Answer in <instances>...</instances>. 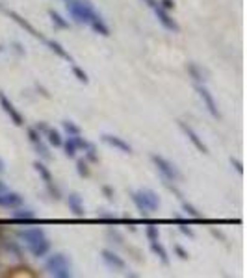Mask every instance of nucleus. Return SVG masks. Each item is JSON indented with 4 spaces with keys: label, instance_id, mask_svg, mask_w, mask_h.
Returning a JSON list of instances; mask_svg holds the SVG:
<instances>
[{
    "label": "nucleus",
    "instance_id": "nucleus-1",
    "mask_svg": "<svg viewBox=\"0 0 247 278\" xmlns=\"http://www.w3.org/2000/svg\"><path fill=\"white\" fill-rule=\"evenodd\" d=\"M45 269L50 277L56 278H71L73 277V265L67 254L63 252H54L48 256V260L45 263Z\"/></svg>",
    "mask_w": 247,
    "mask_h": 278
},
{
    "label": "nucleus",
    "instance_id": "nucleus-2",
    "mask_svg": "<svg viewBox=\"0 0 247 278\" xmlns=\"http://www.w3.org/2000/svg\"><path fill=\"white\" fill-rule=\"evenodd\" d=\"M130 197L132 202L136 204V208L141 211V215H147V213L156 211L160 208V197L153 189H139V191L130 193Z\"/></svg>",
    "mask_w": 247,
    "mask_h": 278
},
{
    "label": "nucleus",
    "instance_id": "nucleus-3",
    "mask_svg": "<svg viewBox=\"0 0 247 278\" xmlns=\"http://www.w3.org/2000/svg\"><path fill=\"white\" fill-rule=\"evenodd\" d=\"M65 8L69 11L71 19H75V23L78 24H87L97 11L93 8L91 0H67Z\"/></svg>",
    "mask_w": 247,
    "mask_h": 278
},
{
    "label": "nucleus",
    "instance_id": "nucleus-4",
    "mask_svg": "<svg viewBox=\"0 0 247 278\" xmlns=\"http://www.w3.org/2000/svg\"><path fill=\"white\" fill-rule=\"evenodd\" d=\"M151 162L156 165V169L160 171V174L164 176L165 182H180V180H182V174H180V171L175 167V163H171L169 160H165L164 156L151 154Z\"/></svg>",
    "mask_w": 247,
    "mask_h": 278
},
{
    "label": "nucleus",
    "instance_id": "nucleus-5",
    "mask_svg": "<svg viewBox=\"0 0 247 278\" xmlns=\"http://www.w3.org/2000/svg\"><path fill=\"white\" fill-rule=\"evenodd\" d=\"M197 95H199V99L203 101L205 104V108L208 109V113L214 119H221V113H219V109H217V104L214 101V97H212V93L206 89V85L205 84H197Z\"/></svg>",
    "mask_w": 247,
    "mask_h": 278
},
{
    "label": "nucleus",
    "instance_id": "nucleus-6",
    "mask_svg": "<svg viewBox=\"0 0 247 278\" xmlns=\"http://www.w3.org/2000/svg\"><path fill=\"white\" fill-rule=\"evenodd\" d=\"M0 108L4 109V113L11 119V123L15 124V126H23L24 124V119H23V115L19 113V109L13 106V102L9 101L2 91H0Z\"/></svg>",
    "mask_w": 247,
    "mask_h": 278
},
{
    "label": "nucleus",
    "instance_id": "nucleus-7",
    "mask_svg": "<svg viewBox=\"0 0 247 278\" xmlns=\"http://www.w3.org/2000/svg\"><path fill=\"white\" fill-rule=\"evenodd\" d=\"M34 169L39 173V176L43 178V182H45L46 189H48V193L54 197L56 201L60 199V191H58V187L54 185V180H52V174H50V171L45 167V163L41 162H34Z\"/></svg>",
    "mask_w": 247,
    "mask_h": 278
},
{
    "label": "nucleus",
    "instance_id": "nucleus-8",
    "mask_svg": "<svg viewBox=\"0 0 247 278\" xmlns=\"http://www.w3.org/2000/svg\"><path fill=\"white\" fill-rule=\"evenodd\" d=\"M178 126H180V130L184 132V136L188 139H190V141H192V145L195 148H197V150H199V152H203V154H208V147H206V145H205V143H203V139L199 138V134H197V132L193 130L192 126H190V124L188 123H184V121H178Z\"/></svg>",
    "mask_w": 247,
    "mask_h": 278
},
{
    "label": "nucleus",
    "instance_id": "nucleus-9",
    "mask_svg": "<svg viewBox=\"0 0 247 278\" xmlns=\"http://www.w3.org/2000/svg\"><path fill=\"white\" fill-rule=\"evenodd\" d=\"M101 258H102V262L106 263L110 269H114V271H124V269H126V263H124V260L119 254H116L114 250L104 248V250L101 252Z\"/></svg>",
    "mask_w": 247,
    "mask_h": 278
},
{
    "label": "nucleus",
    "instance_id": "nucleus-10",
    "mask_svg": "<svg viewBox=\"0 0 247 278\" xmlns=\"http://www.w3.org/2000/svg\"><path fill=\"white\" fill-rule=\"evenodd\" d=\"M155 13H156V19H158V23L162 24L165 30L175 32V34H177V32L180 30V26H178L177 21H175V19H173V17L169 15V11H165L164 8L156 6V8H155Z\"/></svg>",
    "mask_w": 247,
    "mask_h": 278
},
{
    "label": "nucleus",
    "instance_id": "nucleus-11",
    "mask_svg": "<svg viewBox=\"0 0 247 278\" xmlns=\"http://www.w3.org/2000/svg\"><path fill=\"white\" fill-rule=\"evenodd\" d=\"M102 141L110 145V147L117 148V150H121L124 154H132V147L124 141L123 138H117V136H112V134H102Z\"/></svg>",
    "mask_w": 247,
    "mask_h": 278
},
{
    "label": "nucleus",
    "instance_id": "nucleus-12",
    "mask_svg": "<svg viewBox=\"0 0 247 278\" xmlns=\"http://www.w3.org/2000/svg\"><path fill=\"white\" fill-rule=\"evenodd\" d=\"M24 204V197L21 193H17V191H6V193L0 197V206H4V208H19V206H23Z\"/></svg>",
    "mask_w": 247,
    "mask_h": 278
},
{
    "label": "nucleus",
    "instance_id": "nucleus-13",
    "mask_svg": "<svg viewBox=\"0 0 247 278\" xmlns=\"http://www.w3.org/2000/svg\"><path fill=\"white\" fill-rule=\"evenodd\" d=\"M28 250H30L32 256H36V258H43L50 252V240L48 238H43V240L36 241V243H32V245H26Z\"/></svg>",
    "mask_w": 247,
    "mask_h": 278
},
{
    "label": "nucleus",
    "instance_id": "nucleus-14",
    "mask_svg": "<svg viewBox=\"0 0 247 278\" xmlns=\"http://www.w3.org/2000/svg\"><path fill=\"white\" fill-rule=\"evenodd\" d=\"M46 234L43 228H26V230H21L19 232V238L26 243V245H32V243H36V241L43 240Z\"/></svg>",
    "mask_w": 247,
    "mask_h": 278
},
{
    "label": "nucleus",
    "instance_id": "nucleus-15",
    "mask_svg": "<svg viewBox=\"0 0 247 278\" xmlns=\"http://www.w3.org/2000/svg\"><path fill=\"white\" fill-rule=\"evenodd\" d=\"M67 206L69 209L75 213L77 217H84V202H82V197L78 193H69L67 195Z\"/></svg>",
    "mask_w": 247,
    "mask_h": 278
},
{
    "label": "nucleus",
    "instance_id": "nucleus-16",
    "mask_svg": "<svg viewBox=\"0 0 247 278\" xmlns=\"http://www.w3.org/2000/svg\"><path fill=\"white\" fill-rule=\"evenodd\" d=\"M8 15L11 17V19H13V21H15V23L19 24V26H21V28H24V30L28 32V34H32L34 37L41 39V41H46V39L43 37V35H41V34H39V32L36 30V28H34V26H32V24L28 23V21H26V19H23V17L19 15V13H15V11H8Z\"/></svg>",
    "mask_w": 247,
    "mask_h": 278
},
{
    "label": "nucleus",
    "instance_id": "nucleus-17",
    "mask_svg": "<svg viewBox=\"0 0 247 278\" xmlns=\"http://www.w3.org/2000/svg\"><path fill=\"white\" fill-rule=\"evenodd\" d=\"M89 26H91V30L95 32V34H101V35H104V37H108L110 35V28L106 26V23L102 21V17L99 15V13H95V15L89 19Z\"/></svg>",
    "mask_w": 247,
    "mask_h": 278
},
{
    "label": "nucleus",
    "instance_id": "nucleus-18",
    "mask_svg": "<svg viewBox=\"0 0 247 278\" xmlns=\"http://www.w3.org/2000/svg\"><path fill=\"white\" fill-rule=\"evenodd\" d=\"M188 74L193 78L195 84H205L206 82V72L197 63H188Z\"/></svg>",
    "mask_w": 247,
    "mask_h": 278
},
{
    "label": "nucleus",
    "instance_id": "nucleus-19",
    "mask_svg": "<svg viewBox=\"0 0 247 278\" xmlns=\"http://www.w3.org/2000/svg\"><path fill=\"white\" fill-rule=\"evenodd\" d=\"M151 250H153V254L156 258H160V262L164 265H169V256H167V250L164 247L162 243H158V241H151Z\"/></svg>",
    "mask_w": 247,
    "mask_h": 278
},
{
    "label": "nucleus",
    "instance_id": "nucleus-20",
    "mask_svg": "<svg viewBox=\"0 0 247 278\" xmlns=\"http://www.w3.org/2000/svg\"><path fill=\"white\" fill-rule=\"evenodd\" d=\"M45 43L48 45V48H50V50H52L54 54H58L60 58L67 60L69 63H73V56H71L69 52H67V50H65V48H63V46L58 43V41H45Z\"/></svg>",
    "mask_w": 247,
    "mask_h": 278
},
{
    "label": "nucleus",
    "instance_id": "nucleus-21",
    "mask_svg": "<svg viewBox=\"0 0 247 278\" xmlns=\"http://www.w3.org/2000/svg\"><path fill=\"white\" fill-rule=\"evenodd\" d=\"M13 217H15L17 221H34L36 219V211L30 208H15V211H13Z\"/></svg>",
    "mask_w": 247,
    "mask_h": 278
},
{
    "label": "nucleus",
    "instance_id": "nucleus-22",
    "mask_svg": "<svg viewBox=\"0 0 247 278\" xmlns=\"http://www.w3.org/2000/svg\"><path fill=\"white\" fill-rule=\"evenodd\" d=\"M180 202H182V209H184V213L188 217H192V219H197V221H201L203 219V213L199 211V209L195 208L193 204H190V202H186L184 199H180Z\"/></svg>",
    "mask_w": 247,
    "mask_h": 278
},
{
    "label": "nucleus",
    "instance_id": "nucleus-23",
    "mask_svg": "<svg viewBox=\"0 0 247 278\" xmlns=\"http://www.w3.org/2000/svg\"><path fill=\"white\" fill-rule=\"evenodd\" d=\"M48 17H50L52 24L58 26V28H62V30H67V28H69V21H65V19H63L58 11H54V9H50V11H48Z\"/></svg>",
    "mask_w": 247,
    "mask_h": 278
},
{
    "label": "nucleus",
    "instance_id": "nucleus-24",
    "mask_svg": "<svg viewBox=\"0 0 247 278\" xmlns=\"http://www.w3.org/2000/svg\"><path fill=\"white\" fill-rule=\"evenodd\" d=\"M45 136H46V141H48L52 147H62L63 139H62V136H60V132H58V130H54V128H48Z\"/></svg>",
    "mask_w": 247,
    "mask_h": 278
},
{
    "label": "nucleus",
    "instance_id": "nucleus-25",
    "mask_svg": "<svg viewBox=\"0 0 247 278\" xmlns=\"http://www.w3.org/2000/svg\"><path fill=\"white\" fill-rule=\"evenodd\" d=\"M62 147H63V150H65V156H67V158H75V156H77L78 147L73 138H67V141L62 143Z\"/></svg>",
    "mask_w": 247,
    "mask_h": 278
},
{
    "label": "nucleus",
    "instance_id": "nucleus-26",
    "mask_svg": "<svg viewBox=\"0 0 247 278\" xmlns=\"http://www.w3.org/2000/svg\"><path fill=\"white\" fill-rule=\"evenodd\" d=\"M34 148H36V152H38L43 160H50L52 156H50V152H48V147H46L45 143H43V139L39 141V143H34Z\"/></svg>",
    "mask_w": 247,
    "mask_h": 278
},
{
    "label": "nucleus",
    "instance_id": "nucleus-27",
    "mask_svg": "<svg viewBox=\"0 0 247 278\" xmlns=\"http://www.w3.org/2000/svg\"><path fill=\"white\" fill-rule=\"evenodd\" d=\"M106 238H108L112 243H117V245H123V236L117 228H108L106 230Z\"/></svg>",
    "mask_w": 247,
    "mask_h": 278
},
{
    "label": "nucleus",
    "instance_id": "nucleus-28",
    "mask_svg": "<svg viewBox=\"0 0 247 278\" xmlns=\"http://www.w3.org/2000/svg\"><path fill=\"white\" fill-rule=\"evenodd\" d=\"M145 236L149 241H158V238H160V230H158V226H155V224H149L145 228Z\"/></svg>",
    "mask_w": 247,
    "mask_h": 278
},
{
    "label": "nucleus",
    "instance_id": "nucleus-29",
    "mask_svg": "<svg viewBox=\"0 0 247 278\" xmlns=\"http://www.w3.org/2000/svg\"><path fill=\"white\" fill-rule=\"evenodd\" d=\"M62 126L69 136H78V134H80V126H77L73 121H62Z\"/></svg>",
    "mask_w": 247,
    "mask_h": 278
},
{
    "label": "nucleus",
    "instance_id": "nucleus-30",
    "mask_svg": "<svg viewBox=\"0 0 247 278\" xmlns=\"http://www.w3.org/2000/svg\"><path fill=\"white\" fill-rule=\"evenodd\" d=\"M77 173L82 178L89 176V165H87V162H85V160H78V162H77Z\"/></svg>",
    "mask_w": 247,
    "mask_h": 278
},
{
    "label": "nucleus",
    "instance_id": "nucleus-31",
    "mask_svg": "<svg viewBox=\"0 0 247 278\" xmlns=\"http://www.w3.org/2000/svg\"><path fill=\"white\" fill-rule=\"evenodd\" d=\"M73 74H75L78 82H82V84H87V82H89V78H87V74H85V70H82L78 65H73Z\"/></svg>",
    "mask_w": 247,
    "mask_h": 278
},
{
    "label": "nucleus",
    "instance_id": "nucleus-32",
    "mask_svg": "<svg viewBox=\"0 0 247 278\" xmlns=\"http://www.w3.org/2000/svg\"><path fill=\"white\" fill-rule=\"evenodd\" d=\"M84 152H85V156H87V160L91 163H97L99 162V156H97V148L93 147L91 143H89V147L87 148H84Z\"/></svg>",
    "mask_w": 247,
    "mask_h": 278
},
{
    "label": "nucleus",
    "instance_id": "nucleus-33",
    "mask_svg": "<svg viewBox=\"0 0 247 278\" xmlns=\"http://www.w3.org/2000/svg\"><path fill=\"white\" fill-rule=\"evenodd\" d=\"M28 139H30V143L34 145V143H39V141L43 139V136H41L36 128H28Z\"/></svg>",
    "mask_w": 247,
    "mask_h": 278
},
{
    "label": "nucleus",
    "instance_id": "nucleus-34",
    "mask_svg": "<svg viewBox=\"0 0 247 278\" xmlns=\"http://www.w3.org/2000/svg\"><path fill=\"white\" fill-rule=\"evenodd\" d=\"M177 224H178V230L182 232L184 236H188V238H195V232H193L186 223H177Z\"/></svg>",
    "mask_w": 247,
    "mask_h": 278
},
{
    "label": "nucleus",
    "instance_id": "nucleus-35",
    "mask_svg": "<svg viewBox=\"0 0 247 278\" xmlns=\"http://www.w3.org/2000/svg\"><path fill=\"white\" fill-rule=\"evenodd\" d=\"M175 254L180 258V260H188L190 258V254H188V250H186L182 245H175Z\"/></svg>",
    "mask_w": 247,
    "mask_h": 278
},
{
    "label": "nucleus",
    "instance_id": "nucleus-36",
    "mask_svg": "<svg viewBox=\"0 0 247 278\" xmlns=\"http://www.w3.org/2000/svg\"><path fill=\"white\" fill-rule=\"evenodd\" d=\"M158 6L165 11H171V9H175V0H158Z\"/></svg>",
    "mask_w": 247,
    "mask_h": 278
},
{
    "label": "nucleus",
    "instance_id": "nucleus-37",
    "mask_svg": "<svg viewBox=\"0 0 247 278\" xmlns=\"http://www.w3.org/2000/svg\"><path fill=\"white\" fill-rule=\"evenodd\" d=\"M71 138L75 139V143H77L78 148H87V147H89V141H85L84 138H80V134H78V136H71Z\"/></svg>",
    "mask_w": 247,
    "mask_h": 278
},
{
    "label": "nucleus",
    "instance_id": "nucleus-38",
    "mask_svg": "<svg viewBox=\"0 0 247 278\" xmlns=\"http://www.w3.org/2000/svg\"><path fill=\"white\" fill-rule=\"evenodd\" d=\"M231 165L234 167V169L238 171L240 174H244V163L240 162V160H236V158H231Z\"/></svg>",
    "mask_w": 247,
    "mask_h": 278
},
{
    "label": "nucleus",
    "instance_id": "nucleus-39",
    "mask_svg": "<svg viewBox=\"0 0 247 278\" xmlns=\"http://www.w3.org/2000/svg\"><path fill=\"white\" fill-rule=\"evenodd\" d=\"M102 193H104V197H106L108 201H114V189H112L110 185H102Z\"/></svg>",
    "mask_w": 247,
    "mask_h": 278
},
{
    "label": "nucleus",
    "instance_id": "nucleus-40",
    "mask_svg": "<svg viewBox=\"0 0 247 278\" xmlns=\"http://www.w3.org/2000/svg\"><path fill=\"white\" fill-rule=\"evenodd\" d=\"M34 128H36V130H38L39 134H41V136H45L46 130H48L50 126H48V124H46V123H38V124H36V126H34Z\"/></svg>",
    "mask_w": 247,
    "mask_h": 278
},
{
    "label": "nucleus",
    "instance_id": "nucleus-41",
    "mask_svg": "<svg viewBox=\"0 0 247 278\" xmlns=\"http://www.w3.org/2000/svg\"><path fill=\"white\" fill-rule=\"evenodd\" d=\"M143 4H147L151 9H155L158 6V0H143Z\"/></svg>",
    "mask_w": 247,
    "mask_h": 278
},
{
    "label": "nucleus",
    "instance_id": "nucleus-42",
    "mask_svg": "<svg viewBox=\"0 0 247 278\" xmlns=\"http://www.w3.org/2000/svg\"><path fill=\"white\" fill-rule=\"evenodd\" d=\"M6 191H8V187H6V184H4L2 180H0V197H2V195L6 193Z\"/></svg>",
    "mask_w": 247,
    "mask_h": 278
},
{
    "label": "nucleus",
    "instance_id": "nucleus-43",
    "mask_svg": "<svg viewBox=\"0 0 247 278\" xmlns=\"http://www.w3.org/2000/svg\"><path fill=\"white\" fill-rule=\"evenodd\" d=\"M2 171H4V162L0 160V173H2Z\"/></svg>",
    "mask_w": 247,
    "mask_h": 278
}]
</instances>
